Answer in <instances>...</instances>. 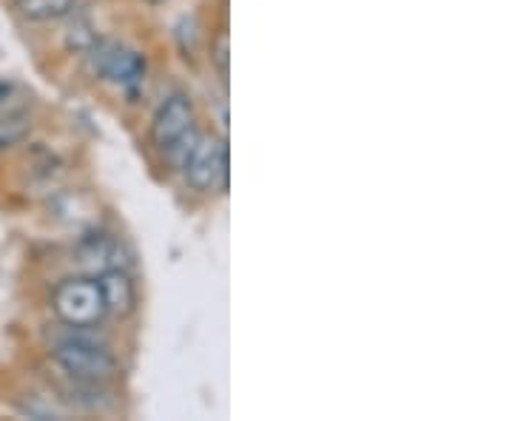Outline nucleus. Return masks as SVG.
Wrapping results in <instances>:
<instances>
[{"mask_svg":"<svg viewBox=\"0 0 512 421\" xmlns=\"http://www.w3.org/2000/svg\"><path fill=\"white\" fill-rule=\"evenodd\" d=\"M89 72L97 80H109L120 89H137L146 80V57L134 49H126L114 40H97L86 52Z\"/></svg>","mask_w":512,"mask_h":421,"instance_id":"5","label":"nucleus"},{"mask_svg":"<svg viewBox=\"0 0 512 421\" xmlns=\"http://www.w3.org/2000/svg\"><path fill=\"white\" fill-rule=\"evenodd\" d=\"M74 259H77L80 271L86 276H100L111 271V268H128V254L123 242L114 234L97 231L94 225L86 228V234L77 239Z\"/></svg>","mask_w":512,"mask_h":421,"instance_id":"6","label":"nucleus"},{"mask_svg":"<svg viewBox=\"0 0 512 421\" xmlns=\"http://www.w3.org/2000/svg\"><path fill=\"white\" fill-rule=\"evenodd\" d=\"M49 356L74 382L106 385L120 373L109 339L97 333V328H74L60 322L57 330L49 333Z\"/></svg>","mask_w":512,"mask_h":421,"instance_id":"1","label":"nucleus"},{"mask_svg":"<svg viewBox=\"0 0 512 421\" xmlns=\"http://www.w3.org/2000/svg\"><path fill=\"white\" fill-rule=\"evenodd\" d=\"M32 114L26 109H15L9 114H0V151L20 146L29 134H32Z\"/></svg>","mask_w":512,"mask_h":421,"instance_id":"9","label":"nucleus"},{"mask_svg":"<svg viewBox=\"0 0 512 421\" xmlns=\"http://www.w3.org/2000/svg\"><path fill=\"white\" fill-rule=\"evenodd\" d=\"M103 302H106V313L117 316V319H128L131 313L137 311V285L128 274V268H111L106 274L94 276Z\"/></svg>","mask_w":512,"mask_h":421,"instance_id":"7","label":"nucleus"},{"mask_svg":"<svg viewBox=\"0 0 512 421\" xmlns=\"http://www.w3.org/2000/svg\"><path fill=\"white\" fill-rule=\"evenodd\" d=\"M97 40H100V35H97L92 20L74 18L72 26H69V32H66V49H69V52H77V55H86Z\"/></svg>","mask_w":512,"mask_h":421,"instance_id":"10","label":"nucleus"},{"mask_svg":"<svg viewBox=\"0 0 512 421\" xmlns=\"http://www.w3.org/2000/svg\"><path fill=\"white\" fill-rule=\"evenodd\" d=\"M208 60H211V69L220 74L222 80L231 77V37H228V29H220L217 35L211 37Z\"/></svg>","mask_w":512,"mask_h":421,"instance_id":"11","label":"nucleus"},{"mask_svg":"<svg viewBox=\"0 0 512 421\" xmlns=\"http://www.w3.org/2000/svg\"><path fill=\"white\" fill-rule=\"evenodd\" d=\"M148 3H160V0H148Z\"/></svg>","mask_w":512,"mask_h":421,"instance_id":"13","label":"nucleus"},{"mask_svg":"<svg viewBox=\"0 0 512 421\" xmlns=\"http://www.w3.org/2000/svg\"><path fill=\"white\" fill-rule=\"evenodd\" d=\"M202 131L197 129V111L188 94H171L151 120V146L174 168H183Z\"/></svg>","mask_w":512,"mask_h":421,"instance_id":"2","label":"nucleus"},{"mask_svg":"<svg viewBox=\"0 0 512 421\" xmlns=\"http://www.w3.org/2000/svg\"><path fill=\"white\" fill-rule=\"evenodd\" d=\"M52 311L63 325L97 328L106 316V302L94 276H72L57 282L52 291Z\"/></svg>","mask_w":512,"mask_h":421,"instance_id":"3","label":"nucleus"},{"mask_svg":"<svg viewBox=\"0 0 512 421\" xmlns=\"http://www.w3.org/2000/svg\"><path fill=\"white\" fill-rule=\"evenodd\" d=\"M18 100V86L0 80V114H9V111L15 109H26V103H18Z\"/></svg>","mask_w":512,"mask_h":421,"instance_id":"12","label":"nucleus"},{"mask_svg":"<svg viewBox=\"0 0 512 421\" xmlns=\"http://www.w3.org/2000/svg\"><path fill=\"white\" fill-rule=\"evenodd\" d=\"M18 15L29 23H52V20L69 18L77 0H12Z\"/></svg>","mask_w":512,"mask_h":421,"instance_id":"8","label":"nucleus"},{"mask_svg":"<svg viewBox=\"0 0 512 421\" xmlns=\"http://www.w3.org/2000/svg\"><path fill=\"white\" fill-rule=\"evenodd\" d=\"M180 171L185 174V183L200 194L228 191V174H231L228 143L217 134H200Z\"/></svg>","mask_w":512,"mask_h":421,"instance_id":"4","label":"nucleus"}]
</instances>
